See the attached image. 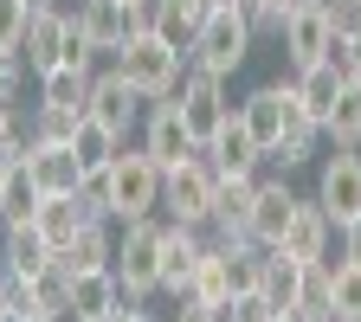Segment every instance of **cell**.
Wrapping results in <instances>:
<instances>
[{
	"label": "cell",
	"instance_id": "f6af8a7d",
	"mask_svg": "<svg viewBox=\"0 0 361 322\" xmlns=\"http://www.w3.org/2000/svg\"><path fill=\"white\" fill-rule=\"evenodd\" d=\"M0 322H26V316H20V309H7V316H0Z\"/></svg>",
	"mask_w": 361,
	"mask_h": 322
},
{
	"label": "cell",
	"instance_id": "bcb514c9",
	"mask_svg": "<svg viewBox=\"0 0 361 322\" xmlns=\"http://www.w3.org/2000/svg\"><path fill=\"white\" fill-rule=\"evenodd\" d=\"M207 7H233V0H207Z\"/></svg>",
	"mask_w": 361,
	"mask_h": 322
},
{
	"label": "cell",
	"instance_id": "44dd1931",
	"mask_svg": "<svg viewBox=\"0 0 361 322\" xmlns=\"http://www.w3.org/2000/svg\"><path fill=\"white\" fill-rule=\"evenodd\" d=\"M52 258L59 252L39 239V225H7V233H0V271H7V278H39Z\"/></svg>",
	"mask_w": 361,
	"mask_h": 322
},
{
	"label": "cell",
	"instance_id": "e0dca14e",
	"mask_svg": "<svg viewBox=\"0 0 361 322\" xmlns=\"http://www.w3.org/2000/svg\"><path fill=\"white\" fill-rule=\"evenodd\" d=\"M26 168L39 180V194H78L84 187V161L71 142H32L26 149Z\"/></svg>",
	"mask_w": 361,
	"mask_h": 322
},
{
	"label": "cell",
	"instance_id": "cb8c5ba5",
	"mask_svg": "<svg viewBox=\"0 0 361 322\" xmlns=\"http://www.w3.org/2000/svg\"><path fill=\"white\" fill-rule=\"evenodd\" d=\"M59 264L71 271V278H78V271H110L116 264V239H110V219L104 225H84V233L59 252Z\"/></svg>",
	"mask_w": 361,
	"mask_h": 322
},
{
	"label": "cell",
	"instance_id": "7c38bea8",
	"mask_svg": "<svg viewBox=\"0 0 361 322\" xmlns=\"http://www.w3.org/2000/svg\"><path fill=\"white\" fill-rule=\"evenodd\" d=\"M65 32H71V13H65V7H32L26 39H20V65H26L32 78L59 71V65H65Z\"/></svg>",
	"mask_w": 361,
	"mask_h": 322
},
{
	"label": "cell",
	"instance_id": "484cf974",
	"mask_svg": "<svg viewBox=\"0 0 361 322\" xmlns=\"http://www.w3.org/2000/svg\"><path fill=\"white\" fill-rule=\"evenodd\" d=\"M180 303H200V309H226V303H233L226 245H207V258H200V271H194V284H188V297H180Z\"/></svg>",
	"mask_w": 361,
	"mask_h": 322
},
{
	"label": "cell",
	"instance_id": "ac0fdd59",
	"mask_svg": "<svg viewBox=\"0 0 361 322\" xmlns=\"http://www.w3.org/2000/svg\"><path fill=\"white\" fill-rule=\"evenodd\" d=\"M200 155L213 161V174H258V168H264V149L252 142V129L239 123V110L226 116V129L213 135V142H207Z\"/></svg>",
	"mask_w": 361,
	"mask_h": 322
},
{
	"label": "cell",
	"instance_id": "277c9868",
	"mask_svg": "<svg viewBox=\"0 0 361 322\" xmlns=\"http://www.w3.org/2000/svg\"><path fill=\"white\" fill-rule=\"evenodd\" d=\"M252 20L239 13V7H213L207 20H200V32H194V45H188V65L194 71H213V78H233L245 58H252Z\"/></svg>",
	"mask_w": 361,
	"mask_h": 322
},
{
	"label": "cell",
	"instance_id": "2e32d148",
	"mask_svg": "<svg viewBox=\"0 0 361 322\" xmlns=\"http://www.w3.org/2000/svg\"><path fill=\"white\" fill-rule=\"evenodd\" d=\"M290 213H297V194L284 187V174H264V168H258V194H252V239H258L264 252H271V245H284Z\"/></svg>",
	"mask_w": 361,
	"mask_h": 322
},
{
	"label": "cell",
	"instance_id": "7bdbcfd3",
	"mask_svg": "<svg viewBox=\"0 0 361 322\" xmlns=\"http://www.w3.org/2000/svg\"><path fill=\"white\" fill-rule=\"evenodd\" d=\"M0 316H7V278H0Z\"/></svg>",
	"mask_w": 361,
	"mask_h": 322
},
{
	"label": "cell",
	"instance_id": "52a82bcc",
	"mask_svg": "<svg viewBox=\"0 0 361 322\" xmlns=\"http://www.w3.org/2000/svg\"><path fill=\"white\" fill-rule=\"evenodd\" d=\"M290 116H303V104H297L290 84H258L252 97L239 104V123L252 129V142L264 149V161H271V149L284 142V123H290Z\"/></svg>",
	"mask_w": 361,
	"mask_h": 322
},
{
	"label": "cell",
	"instance_id": "7402d4cb",
	"mask_svg": "<svg viewBox=\"0 0 361 322\" xmlns=\"http://www.w3.org/2000/svg\"><path fill=\"white\" fill-rule=\"evenodd\" d=\"M90 78H97V71H84V65H59V71H45V78H39V104L84 116V110H90Z\"/></svg>",
	"mask_w": 361,
	"mask_h": 322
},
{
	"label": "cell",
	"instance_id": "7a4b0ae2",
	"mask_svg": "<svg viewBox=\"0 0 361 322\" xmlns=\"http://www.w3.org/2000/svg\"><path fill=\"white\" fill-rule=\"evenodd\" d=\"M116 71L142 90L149 104H161V97H174V90H180V78H188V52L168 45L161 32H129L123 52H116Z\"/></svg>",
	"mask_w": 361,
	"mask_h": 322
},
{
	"label": "cell",
	"instance_id": "f546056e",
	"mask_svg": "<svg viewBox=\"0 0 361 322\" xmlns=\"http://www.w3.org/2000/svg\"><path fill=\"white\" fill-rule=\"evenodd\" d=\"M226 278H233V297L258 290V278H264V245L258 239H233V245H226Z\"/></svg>",
	"mask_w": 361,
	"mask_h": 322
},
{
	"label": "cell",
	"instance_id": "f35d334b",
	"mask_svg": "<svg viewBox=\"0 0 361 322\" xmlns=\"http://www.w3.org/2000/svg\"><path fill=\"white\" fill-rule=\"evenodd\" d=\"M336 233H342V258H348V264H361V219L336 225Z\"/></svg>",
	"mask_w": 361,
	"mask_h": 322
},
{
	"label": "cell",
	"instance_id": "603a6c76",
	"mask_svg": "<svg viewBox=\"0 0 361 322\" xmlns=\"http://www.w3.org/2000/svg\"><path fill=\"white\" fill-rule=\"evenodd\" d=\"M290 90H297L303 116L323 129V123H329V110H336V97H342V78H336L329 65H310V71H297V78H290Z\"/></svg>",
	"mask_w": 361,
	"mask_h": 322
},
{
	"label": "cell",
	"instance_id": "ab89813d",
	"mask_svg": "<svg viewBox=\"0 0 361 322\" xmlns=\"http://www.w3.org/2000/svg\"><path fill=\"white\" fill-rule=\"evenodd\" d=\"M174 322H219V309H200V303H180Z\"/></svg>",
	"mask_w": 361,
	"mask_h": 322
},
{
	"label": "cell",
	"instance_id": "3957f363",
	"mask_svg": "<svg viewBox=\"0 0 361 322\" xmlns=\"http://www.w3.org/2000/svg\"><path fill=\"white\" fill-rule=\"evenodd\" d=\"M104 206H110V219H123V225L161 213V168H155V155L116 149V161L104 168Z\"/></svg>",
	"mask_w": 361,
	"mask_h": 322
},
{
	"label": "cell",
	"instance_id": "d6986e66",
	"mask_svg": "<svg viewBox=\"0 0 361 322\" xmlns=\"http://www.w3.org/2000/svg\"><path fill=\"white\" fill-rule=\"evenodd\" d=\"M78 32H84V45L90 52H123V39H129V13H123V0H78Z\"/></svg>",
	"mask_w": 361,
	"mask_h": 322
},
{
	"label": "cell",
	"instance_id": "e575fe53",
	"mask_svg": "<svg viewBox=\"0 0 361 322\" xmlns=\"http://www.w3.org/2000/svg\"><path fill=\"white\" fill-rule=\"evenodd\" d=\"M26 149H32V129H26V116H20V110H0V155H13V161H20Z\"/></svg>",
	"mask_w": 361,
	"mask_h": 322
},
{
	"label": "cell",
	"instance_id": "9c48e42d",
	"mask_svg": "<svg viewBox=\"0 0 361 322\" xmlns=\"http://www.w3.org/2000/svg\"><path fill=\"white\" fill-rule=\"evenodd\" d=\"M316 200L336 225L361 219V149H329L323 174H316Z\"/></svg>",
	"mask_w": 361,
	"mask_h": 322
},
{
	"label": "cell",
	"instance_id": "5bb4252c",
	"mask_svg": "<svg viewBox=\"0 0 361 322\" xmlns=\"http://www.w3.org/2000/svg\"><path fill=\"white\" fill-rule=\"evenodd\" d=\"M161 219H168V213H161ZM200 258H207L200 225H180V219H168V225H161V290H168V297H188V284H194Z\"/></svg>",
	"mask_w": 361,
	"mask_h": 322
},
{
	"label": "cell",
	"instance_id": "836d02e7",
	"mask_svg": "<svg viewBox=\"0 0 361 322\" xmlns=\"http://www.w3.org/2000/svg\"><path fill=\"white\" fill-rule=\"evenodd\" d=\"M26 20H32V0H0V52H20Z\"/></svg>",
	"mask_w": 361,
	"mask_h": 322
},
{
	"label": "cell",
	"instance_id": "d4e9b609",
	"mask_svg": "<svg viewBox=\"0 0 361 322\" xmlns=\"http://www.w3.org/2000/svg\"><path fill=\"white\" fill-rule=\"evenodd\" d=\"M39 180H32V168H26V155L7 168V187H0V225H32V213H39Z\"/></svg>",
	"mask_w": 361,
	"mask_h": 322
},
{
	"label": "cell",
	"instance_id": "f1b7e54d",
	"mask_svg": "<svg viewBox=\"0 0 361 322\" xmlns=\"http://www.w3.org/2000/svg\"><path fill=\"white\" fill-rule=\"evenodd\" d=\"M71 149H78V161H84V174H90V168H110V161H116L123 135H110L97 116H84V123H78V135H71Z\"/></svg>",
	"mask_w": 361,
	"mask_h": 322
},
{
	"label": "cell",
	"instance_id": "30bf717a",
	"mask_svg": "<svg viewBox=\"0 0 361 322\" xmlns=\"http://www.w3.org/2000/svg\"><path fill=\"white\" fill-rule=\"evenodd\" d=\"M142 110H149V97H142V90H135L116 65L90 78V110H84V116H97L110 135H129L135 123H142Z\"/></svg>",
	"mask_w": 361,
	"mask_h": 322
},
{
	"label": "cell",
	"instance_id": "1f68e13d",
	"mask_svg": "<svg viewBox=\"0 0 361 322\" xmlns=\"http://www.w3.org/2000/svg\"><path fill=\"white\" fill-rule=\"evenodd\" d=\"M78 123L84 116H71V110H52V104H32V142H71V135H78Z\"/></svg>",
	"mask_w": 361,
	"mask_h": 322
},
{
	"label": "cell",
	"instance_id": "4fadbf2b",
	"mask_svg": "<svg viewBox=\"0 0 361 322\" xmlns=\"http://www.w3.org/2000/svg\"><path fill=\"white\" fill-rule=\"evenodd\" d=\"M252 194H258V174H213V233L219 245L252 239Z\"/></svg>",
	"mask_w": 361,
	"mask_h": 322
},
{
	"label": "cell",
	"instance_id": "6da1fadb",
	"mask_svg": "<svg viewBox=\"0 0 361 322\" xmlns=\"http://www.w3.org/2000/svg\"><path fill=\"white\" fill-rule=\"evenodd\" d=\"M161 213H149V219H129L123 233H116V284H123V303L129 309H142L155 290H161Z\"/></svg>",
	"mask_w": 361,
	"mask_h": 322
},
{
	"label": "cell",
	"instance_id": "7dc6e473",
	"mask_svg": "<svg viewBox=\"0 0 361 322\" xmlns=\"http://www.w3.org/2000/svg\"><path fill=\"white\" fill-rule=\"evenodd\" d=\"M271 322H297V316H271Z\"/></svg>",
	"mask_w": 361,
	"mask_h": 322
},
{
	"label": "cell",
	"instance_id": "8fae6325",
	"mask_svg": "<svg viewBox=\"0 0 361 322\" xmlns=\"http://www.w3.org/2000/svg\"><path fill=\"white\" fill-rule=\"evenodd\" d=\"M142 155H155V168H180V161L200 155V142L188 135V123H180V110H174V97H161V104L142 110Z\"/></svg>",
	"mask_w": 361,
	"mask_h": 322
},
{
	"label": "cell",
	"instance_id": "8d00e7d4",
	"mask_svg": "<svg viewBox=\"0 0 361 322\" xmlns=\"http://www.w3.org/2000/svg\"><path fill=\"white\" fill-rule=\"evenodd\" d=\"M323 13H329V32L361 39V0H323Z\"/></svg>",
	"mask_w": 361,
	"mask_h": 322
},
{
	"label": "cell",
	"instance_id": "5b68a950",
	"mask_svg": "<svg viewBox=\"0 0 361 322\" xmlns=\"http://www.w3.org/2000/svg\"><path fill=\"white\" fill-rule=\"evenodd\" d=\"M174 110H180V123H188V135L207 149L213 135L226 129V116H233V104H226V78L188 65V78H180V90H174Z\"/></svg>",
	"mask_w": 361,
	"mask_h": 322
},
{
	"label": "cell",
	"instance_id": "d590c367",
	"mask_svg": "<svg viewBox=\"0 0 361 322\" xmlns=\"http://www.w3.org/2000/svg\"><path fill=\"white\" fill-rule=\"evenodd\" d=\"M271 316H278V309H271L258 290H245V297H233V303L219 309V322H271Z\"/></svg>",
	"mask_w": 361,
	"mask_h": 322
},
{
	"label": "cell",
	"instance_id": "ee69618b",
	"mask_svg": "<svg viewBox=\"0 0 361 322\" xmlns=\"http://www.w3.org/2000/svg\"><path fill=\"white\" fill-rule=\"evenodd\" d=\"M78 322H116V316H78Z\"/></svg>",
	"mask_w": 361,
	"mask_h": 322
},
{
	"label": "cell",
	"instance_id": "4dcf8cb0",
	"mask_svg": "<svg viewBox=\"0 0 361 322\" xmlns=\"http://www.w3.org/2000/svg\"><path fill=\"white\" fill-rule=\"evenodd\" d=\"M329 278H336V322H361V264L329 258Z\"/></svg>",
	"mask_w": 361,
	"mask_h": 322
},
{
	"label": "cell",
	"instance_id": "ba28073f",
	"mask_svg": "<svg viewBox=\"0 0 361 322\" xmlns=\"http://www.w3.org/2000/svg\"><path fill=\"white\" fill-rule=\"evenodd\" d=\"M278 39H284L290 71L323 65V52H329V13H323V0H290V7H284V26H278Z\"/></svg>",
	"mask_w": 361,
	"mask_h": 322
},
{
	"label": "cell",
	"instance_id": "d6a6232c",
	"mask_svg": "<svg viewBox=\"0 0 361 322\" xmlns=\"http://www.w3.org/2000/svg\"><path fill=\"white\" fill-rule=\"evenodd\" d=\"M323 65H329L342 84H361V39H342V32H329V52H323Z\"/></svg>",
	"mask_w": 361,
	"mask_h": 322
},
{
	"label": "cell",
	"instance_id": "4316f807",
	"mask_svg": "<svg viewBox=\"0 0 361 322\" xmlns=\"http://www.w3.org/2000/svg\"><path fill=\"white\" fill-rule=\"evenodd\" d=\"M297 284H303V264L297 258H284V252H264V278H258V297L278 309V316H290L297 309Z\"/></svg>",
	"mask_w": 361,
	"mask_h": 322
},
{
	"label": "cell",
	"instance_id": "74e56055",
	"mask_svg": "<svg viewBox=\"0 0 361 322\" xmlns=\"http://www.w3.org/2000/svg\"><path fill=\"white\" fill-rule=\"evenodd\" d=\"M123 13H129V32H149L155 26V0H123Z\"/></svg>",
	"mask_w": 361,
	"mask_h": 322
},
{
	"label": "cell",
	"instance_id": "9a60e30c",
	"mask_svg": "<svg viewBox=\"0 0 361 322\" xmlns=\"http://www.w3.org/2000/svg\"><path fill=\"white\" fill-rule=\"evenodd\" d=\"M329 239H336V219L323 213V200H303V194H297L290 233H284V245H271V252H284V258H297V264H323V258H329Z\"/></svg>",
	"mask_w": 361,
	"mask_h": 322
},
{
	"label": "cell",
	"instance_id": "60d3db41",
	"mask_svg": "<svg viewBox=\"0 0 361 322\" xmlns=\"http://www.w3.org/2000/svg\"><path fill=\"white\" fill-rule=\"evenodd\" d=\"M116 322H161V316H149V309H129V316H116Z\"/></svg>",
	"mask_w": 361,
	"mask_h": 322
},
{
	"label": "cell",
	"instance_id": "b9f144b4",
	"mask_svg": "<svg viewBox=\"0 0 361 322\" xmlns=\"http://www.w3.org/2000/svg\"><path fill=\"white\" fill-rule=\"evenodd\" d=\"M7 168H13V155H0V187H7Z\"/></svg>",
	"mask_w": 361,
	"mask_h": 322
},
{
	"label": "cell",
	"instance_id": "ffe728a7",
	"mask_svg": "<svg viewBox=\"0 0 361 322\" xmlns=\"http://www.w3.org/2000/svg\"><path fill=\"white\" fill-rule=\"evenodd\" d=\"M78 316H129L116 271H78V278H71V322Z\"/></svg>",
	"mask_w": 361,
	"mask_h": 322
},
{
	"label": "cell",
	"instance_id": "8992f818",
	"mask_svg": "<svg viewBox=\"0 0 361 322\" xmlns=\"http://www.w3.org/2000/svg\"><path fill=\"white\" fill-rule=\"evenodd\" d=\"M161 213L180 225H207L213 219V161L194 155L180 168H161Z\"/></svg>",
	"mask_w": 361,
	"mask_h": 322
},
{
	"label": "cell",
	"instance_id": "c3c4849f",
	"mask_svg": "<svg viewBox=\"0 0 361 322\" xmlns=\"http://www.w3.org/2000/svg\"><path fill=\"white\" fill-rule=\"evenodd\" d=\"M278 7H284V0H278Z\"/></svg>",
	"mask_w": 361,
	"mask_h": 322
},
{
	"label": "cell",
	"instance_id": "83f0119b",
	"mask_svg": "<svg viewBox=\"0 0 361 322\" xmlns=\"http://www.w3.org/2000/svg\"><path fill=\"white\" fill-rule=\"evenodd\" d=\"M323 135H329V149H361V84H342Z\"/></svg>",
	"mask_w": 361,
	"mask_h": 322
}]
</instances>
